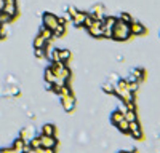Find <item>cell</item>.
I'll use <instances>...</instances> for the list:
<instances>
[{
	"label": "cell",
	"mask_w": 160,
	"mask_h": 153,
	"mask_svg": "<svg viewBox=\"0 0 160 153\" xmlns=\"http://www.w3.org/2000/svg\"><path fill=\"white\" fill-rule=\"evenodd\" d=\"M112 32H114L112 38H114V40H118V42H125V40H128V38L131 37L130 24H127V22H123V21H120L118 18H117L115 24H114Z\"/></svg>",
	"instance_id": "1"
},
{
	"label": "cell",
	"mask_w": 160,
	"mask_h": 153,
	"mask_svg": "<svg viewBox=\"0 0 160 153\" xmlns=\"http://www.w3.org/2000/svg\"><path fill=\"white\" fill-rule=\"evenodd\" d=\"M61 99V105L66 112H72L75 109V97L74 94H69V96H59Z\"/></svg>",
	"instance_id": "2"
},
{
	"label": "cell",
	"mask_w": 160,
	"mask_h": 153,
	"mask_svg": "<svg viewBox=\"0 0 160 153\" xmlns=\"http://www.w3.org/2000/svg\"><path fill=\"white\" fill-rule=\"evenodd\" d=\"M40 140H42V147H43V148H56V145H58L56 136H45V134H40Z\"/></svg>",
	"instance_id": "3"
},
{
	"label": "cell",
	"mask_w": 160,
	"mask_h": 153,
	"mask_svg": "<svg viewBox=\"0 0 160 153\" xmlns=\"http://www.w3.org/2000/svg\"><path fill=\"white\" fill-rule=\"evenodd\" d=\"M90 32L91 37H96V38H101L102 37V19H96L95 24L91 26V27L87 29Z\"/></svg>",
	"instance_id": "4"
},
{
	"label": "cell",
	"mask_w": 160,
	"mask_h": 153,
	"mask_svg": "<svg viewBox=\"0 0 160 153\" xmlns=\"http://www.w3.org/2000/svg\"><path fill=\"white\" fill-rule=\"evenodd\" d=\"M56 26H58V16L51 15V13H45V15H43V27L53 30Z\"/></svg>",
	"instance_id": "5"
},
{
	"label": "cell",
	"mask_w": 160,
	"mask_h": 153,
	"mask_svg": "<svg viewBox=\"0 0 160 153\" xmlns=\"http://www.w3.org/2000/svg\"><path fill=\"white\" fill-rule=\"evenodd\" d=\"M3 13L5 15H8V16H16V11H18V8H16V0H5V3H3Z\"/></svg>",
	"instance_id": "6"
},
{
	"label": "cell",
	"mask_w": 160,
	"mask_h": 153,
	"mask_svg": "<svg viewBox=\"0 0 160 153\" xmlns=\"http://www.w3.org/2000/svg\"><path fill=\"white\" fill-rule=\"evenodd\" d=\"M130 32H131V35H144L146 34V27L141 22H138L136 19H133L130 22Z\"/></svg>",
	"instance_id": "7"
},
{
	"label": "cell",
	"mask_w": 160,
	"mask_h": 153,
	"mask_svg": "<svg viewBox=\"0 0 160 153\" xmlns=\"http://www.w3.org/2000/svg\"><path fill=\"white\" fill-rule=\"evenodd\" d=\"M88 15L93 16L95 19H104V7L102 5H95L88 11Z\"/></svg>",
	"instance_id": "8"
},
{
	"label": "cell",
	"mask_w": 160,
	"mask_h": 153,
	"mask_svg": "<svg viewBox=\"0 0 160 153\" xmlns=\"http://www.w3.org/2000/svg\"><path fill=\"white\" fill-rule=\"evenodd\" d=\"M85 18H87V13L77 11V13H75V15H74L71 19H72V22H74L75 27H83V21H85Z\"/></svg>",
	"instance_id": "9"
},
{
	"label": "cell",
	"mask_w": 160,
	"mask_h": 153,
	"mask_svg": "<svg viewBox=\"0 0 160 153\" xmlns=\"http://www.w3.org/2000/svg\"><path fill=\"white\" fill-rule=\"evenodd\" d=\"M42 134L45 136H56V126L51 124V123H47L42 126Z\"/></svg>",
	"instance_id": "10"
},
{
	"label": "cell",
	"mask_w": 160,
	"mask_h": 153,
	"mask_svg": "<svg viewBox=\"0 0 160 153\" xmlns=\"http://www.w3.org/2000/svg\"><path fill=\"white\" fill-rule=\"evenodd\" d=\"M117 126V129L120 131V132H123V134H130V123L123 118L122 121H120V123H117L115 124Z\"/></svg>",
	"instance_id": "11"
},
{
	"label": "cell",
	"mask_w": 160,
	"mask_h": 153,
	"mask_svg": "<svg viewBox=\"0 0 160 153\" xmlns=\"http://www.w3.org/2000/svg\"><path fill=\"white\" fill-rule=\"evenodd\" d=\"M34 48H48V42L38 34L35 37V40H34Z\"/></svg>",
	"instance_id": "12"
},
{
	"label": "cell",
	"mask_w": 160,
	"mask_h": 153,
	"mask_svg": "<svg viewBox=\"0 0 160 153\" xmlns=\"http://www.w3.org/2000/svg\"><path fill=\"white\" fill-rule=\"evenodd\" d=\"M125 117H123V112H120L118 109L117 110H114L112 113H111V121L114 123V124H117V123H120V121H122Z\"/></svg>",
	"instance_id": "13"
},
{
	"label": "cell",
	"mask_w": 160,
	"mask_h": 153,
	"mask_svg": "<svg viewBox=\"0 0 160 153\" xmlns=\"http://www.w3.org/2000/svg\"><path fill=\"white\" fill-rule=\"evenodd\" d=\"M47 58L50 59V62H56V61H59V49H58V48H53V49L47 51Z\"/></svg>",
	"instance_id": "14"
},
{
	"label": "cell",
	"mask_w": 160,
	"mask_h": 153,
	"mask_svg": "<svg viewBox=\"0 0 160 153\" xmlns=\"http://www.w3.org/2000/svg\"><path fill=\"white\" fill-rule=\"evenodd\" d=\"M45 81H47L48 85H51V83L56 81V75H55V72H53L50 67L45 69Z\"/></svg>",
	"instance_id": "15"
},
{
	"label": "cell",
	"mask_w": 160,
	"mask_h": 153,
	"mask_svg": "<svg viewBox=\"0 0 160 153\" xmlns=\"http://www.w3.org/2000/svg\"><path fill=\"white\" fill-rule=\"evenodd\" d=\"M24 142H29V140L34 137V129H31V128H26V129L21 132V136H19Z\"/></svg>",
	"instance_id": "16"
},
{
	"label": "cell",
	"mask_w": 160,
	"mask_h": 153,
	"mask_svg": "<svg viewBox=\"0 0 160 153\" xmlns=\"http://www.w3.org/2000/svg\"><path fill=\"white\" fill-rule=\"evenodd\" d=\"M69 59H71V51L69 49H59V61L68 64Z\"/></svg>",
	"instance_id": "17"
},
{
	"label": "cell",
	"mask_w": 160,
	"mask_h": 153,
	"mask_svg": "<svg viewBox=\"0 0 160 153\" xmlns=\"http://www.w3.org/2000/svg\"><path fill=\"white\" fill-rule=\"evenodd\" d=\"M64 32H66V26L58 24L56 27L53 29V37H62V35H64Z\"/></svg>",
	"instance_id": "18"
},
{
	"label": "cell",
	"mask_w": 160,
	"mask_h": 153,
	"mask_svg": "<svg viewBox=\"0 0 160 153\" xmlns=\"http://www.w3.org/2000/svg\"><path fill=\"white\" fill-rule=\"evenodd\" d=\"M123 117H125V120H127L128 123L138 120V117H136V110H127V112L123 113Z\"/></svg>",
	"instance_id": "19"
},
{
	"label": "cell",
	"mask_w": 160,
	"mask_h": 153,
	"mask_svg": "<svg viewBox=\"0 0 160 153\" xmlns=\"http://www.w3.org/2000/svg\"><path fill=\"white\" fill-rule=\"evenodd\" d=\"M40 35H42L47 42H51V38H53V30L51 29H47V27H43L42 30H40Z\"/></svg>",
	"instance_id": "20"
},
{
	"label": "cell",
	"mask_w": 160,
	"mask_h": 153,
	"mask_svg": "<svg viewBox=\"0 0 160 153\" xmlns=\"http://www.w3.org/2000/svg\"><path fill=\"white\" fill-rule=\"evenodd\" d=\"M29 144H31V147L32 148H42V140H40V136H34L31 140H29Z\"/></svg>",
	"instance_id": "21"
},
{
	"label": "cell",
	"mask_w": 160,
	"mask_h": 153,
	"mask_svg": "<svg viewBox=\"0 0 160 153\" xmlns=\"http://www.w3.org/2000/svg\"><path fill=\"white\" fill-rule=\"evenodd\" d=\"M95 21H96V19H95V18H93V16H90V15H88V13H87V18H85V21H83V27H85V29H88V27H91V26H93V24H95Z\"/></svg>",
	"instance_id": "22"
},
{
	"label": "cell",
	"mask_w": 160,
	"mask_h": 153,
	"mask_svg": "<svg viewBox=\"0 0 160 153\" xmlns=\"http://www.w3.org/2000/svg\"><path fill=\"white\" fill-rule=\"evenodd\" d=\"M131 73H133V75H135V76H136V80H138V81H141V80L144 78V75H146V72H144V69H135V70H133Z\"/></svg>",
	"instance_id": "23"
},
{
	"label": "cell",
	"mask_w": 160,
	"mask_h": 153,
	"mask_svg": "<svg viewBox=\"0 0 160 153\" xmlns=\"http://www.w3.org/2000/svg\"><path fill=\"white\" fill-rule=\"evenodd\" d=\"M24 144H26V142H24V140H22L21 137H18V139L15 140V142H13V145H11V147H13V148H16V150H22V147H24Z\"/></svg>",
	"instance_id": "24"
},
{
	"label": "cell",
	"mask_w": 160,
	"mask_h": 153,
	"mask_svg": "<svg viewBox=\"0 0 160 153\" xmlns=\"http://www.w3.org/2000/svg\"><path fill=\"white\" fill-rule=\"evenodd\" d=\"M102 89H104V93H108V94H115V88L111 83H104L102 85Z\"/></svg>",
	"instance_id": "25"
},
{
	"label": "cell",
	"mask_w": 160,
	"mask_h": 153,
	"mask_svg": "<svg viewBox=\"0 0 160 153\" xmlns=\"http://www.w3.org/2000/svg\"><path fill=\"white\" fill-rule=\"evenodd\" d=\"M118 19H120V21H123V22H127V24H130V22L133 21V18L128 15V13H122V15L118 16Z\"/></svg>",
	"instance_id": "26"
},
{
	"label": "cell",
	"mask_w": 160,
	"mask_h": 153,
	"mask_svg": "<svg viewBox=\"0 0 160 153\" xmlns=\"http://www.w3.org/2000/svg\"><path fill=\"white\" fill-rule=\"evenodd\" d=\"M130 136H131L133 139H136V140H141V139H142V131H141V129H138V131H131Z\"/></svg>",
	"instance_id": "27"
},
{
	"label": "cell",
	"mask_w": 160,
	"mask_h": 153,
	"mask_svg": "<svg viewBox=\"0 0 160 153\" xmlns=\"http://www.w3.org/2000/svg\"><path fill=\"white\" fill-rule=\"evenodd\" d=\"M35 56H37V58L47 56V48H35Z\"/></svg>",
	"instance_id": "28"
},
{
	"label": "cell",
	"mask_w": 160,
	"mask_h": 153,
	"mask_svg": "<svg viewBox=\"0 0 160 153\" xmlns=\"http://www.w3.org/2000/svg\"><path fill=\"white\" fill-rule=\"evenodd\" d=\"M0 153H22V150H16V148H0Z\"/></svg>",
	"instance_id": "29"
},
{
	"label": "cell",
	"mask_w": 160,
	"mask_h": 153,
	"mask_svg": "<svg viewBox=\"0 0 160 153\" xmlns=\"http://www.w3.org/2000/svg\"><path fill=\"white\" fill-rule=\"evenodd\" d=\"M138 83L139 81H131V83H128V89L131 93H136V89H138Z\"/></svg>",
	"instance_id": "30"
},
{
	"label": "cell",
	"mask_w": 160,
	"mask_h": 153,
	"mask_svg": "<svg viewBox=\"0 0 160 153\" xmlns=\"http://www.w3.org/2000/svg\"><path fill=\"white\" fill-rule=\"evenodd\" d=\"M68 11H69V15H71V18H72L75 13H77V8H75V7H68Z\"/></svg>",
	"instance_id": "31"
},
{
	"label": "cell",
	"mask_w": 160,
	"mask_h": 153,
	"mask_svg": "<svg viewBox=\"0 0 160 153\" xmlns=\"http://www.w3.org/2000/svg\"><path fill=\"white\" fill-rule=\"evenodd\" d=\"M3 3H5V0H0V11H2V8H3Z\"/></svg>",
	"instance_id": "32"
},
{
	"label": "cell",
	"mask_w": 160,
	"mask_h": 153,
	"mask_svg": "<svg viewBox=\"0 0 160 153\" xmlns=\"http://www.w3.org/2000/svg\"><path fill=\"white\" fill-rule=\"evenodd\" d=\"M118 153H130V151H123V150H122V151H118Z\"/></svg>",
	"instance_id": "33"
}]
</instances>
